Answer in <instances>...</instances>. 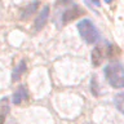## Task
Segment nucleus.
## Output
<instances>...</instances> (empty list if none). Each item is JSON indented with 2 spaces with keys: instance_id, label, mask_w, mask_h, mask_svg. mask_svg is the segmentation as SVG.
Wrapping results in <instances>:
<instances>
[{
  "instance_id": "obj_3",
  "label": "nucleus",
  "mask_w": 124,
  "mask_h": 124,
  "mask_svg": "<svg viewBox=\"0 0 124 124\" xmlns=\"http://www.w3.org/2000/svg\"><path fill=\"white\" fill-rule=\"evenodd\" d=\"M115 49H118L115 45L112 44H106L105 46H97V48L92 52V63L93 66H100L105 58H112L114 56H118V52H114Z\"/></svg>"
},
{
  "instance_id": "obj_13",
  "label": "nucleus",
  "mask_w": 124,
  "mask_h": 124,
  "mask_svg": "<svg viewBox=\"0 0 124 124\" xmlns=\"http://www.w3.org/2000/svg\"><path fill=\"white\" fill-rule=\"evenodd\" d=\"M105 1H106V3H108V4H110V3H112V1H114V0H105Z\"/></svg>"
},
{
  "instance_id": "obj_8",
  "label": "nucleus",
  "mask_w": 124,
  "mask_h": 124,
  "mask_svg": "<svg viewBox=\"0 0 124 124\" xmlns=\"http://www.w3.org/2000/svg\"><path fill=\"white\" fill-rule=\"evenodd\" d=\"M38 7H39V3H38V1H35V3H32V4H30L29 7H26L25 9H23L22 14H21V18H22V19H29L30 16L38 9Z\"/></svg>"
},
{
  "instance_id": "obj_12",
  "label": "nucleus",
  "mask_w": 124,
  "mask_h": 124,
  "mask_svg": "<svg viewBox=\"0 0 124 124\" xmlns=\"http://www.w3.org/2000/svg\"><path fill=\"white\" fill-rule=\"evenodd\" d=\"M91 3H93L94 5H97V7H100L101 5V3H100V0H89Z\"/></svg>"
},
{
  "instance_id": "obj_4",
  "label": "nucleus",
  "mask_w": 124,
  "mask_h": 124,
  "mask_svg": "<svg viewBox=\"0 0 124 124\" xmlns=\"http://www.w3.org/2000/svg\"><path fill=\"white\" fill-rule=\"evenodd\" d=\"M81 14H84V10L81 9L80 7L75 5V4H70V7L66 8V9L63 10V13H62L61 22H62V25H66V23L79 18Z\"/></svg>"
},
{
  "instance_id": "obj_10",
  "label": "nucleus",
  "mask_w": 124,
  "mask_h": 124,
  "mask_svg": "<svg viewBox=\"0 0 124 124\" xmlns=\"http://www.w3.org/2000/svg\"><path fill=\"white\" fill-rule=\"evenodd\" d=\"M114 103H115L116 108L124 115V92L123 93H118V94L115 96Z\"/></svg>"
},
{
  "instance_id": "obj_7",
  "label": "nucleus",
  "mask_w": 124,
  "mask_h": 124,
  "mask_svg": "<svg viewBox=\"0 0 124 124\" xmlns=\"http://www.w3.org/2000/svg\"><path fill=\"white\" fill-rule=\"evenodd\" d=\"M25 71H26V63H25V61H21L18 63L17 67L13 70V72H12V80H13V81L19 80Z\"/></svg>"
},
{
  "instance_id": "obj_11",
  "label": "nucleus",
  "mask_w": 124,
  "mask_h": 124,
  "mask_svg": "<svg viewBox=\"0 0 124 124\" xmlns=\"http://www.w3.org/2000/svg\"><path fill=\"white\" fill-rule=\"evenodd\" d=\"M92 92L97 96L98 94V91H97V83H96V79H92Z\"/></svg>"
},
{
  "instance_id": "obj_9",
  "label": "nucleus",
  "mask_w": 124,
  "mask_h": 124,
  "mask_svg": "<svg viewBox=\"0 0 124 124\" xmlns=\"http://www.w3.org/2000/svg\"><path fill=\"white\" fill-rule=\"evenodd\" d=\"M8 100L4 98L0 101V124H4V120H5V116H7V112L9 110L8 107Z\"/></svg>"
},
{
  "instance_id": "obj_5",
  "label": "nucleus",
  "mask_w": 124,
  "mask_h": 124,
  "mask_svg": "<svg viewBox=\"0 0 124 124\" xmlns=\"http://www.w3.org/2000/svg\"><path fill=\"white\" fill-rule=\"evenodd\" d=\"M29 101V91L25 85H21L13 94V103L14 105H21L23 102Z\"/></svg>"
},
{
  "instance_id": "obj_1",
  "label": "nucleus",
  "mask_w": 124,
  "mask_h": 124,
  "mask_svg": "<svg viewBox=\"0 0 124 124\" xmlns=\"http://www.w3.org/2000/svg\"><path fill=\"white\" fill-rule=\"evenodd\" d=\"M106 80L114 88H124V67L120 62H110L105 67Z\"/></svg>"
},
{
  "instance_id": "obj_6",
  "label": "nucleus",
  "mask_w": 124,
  "mask_h": 124,
  "mask_svg": "<svg viewBox=\"0 0 124 124\" xmlns=\"http://www.w3.org/2000/svg\"><path fill=\"white\" fill-rule=\"evenodd\" d=\"M49 17V7L46 5L43 8V10H41V13L39 14V17L36 18V21H35V30L39 31V30H41L43 27H44L45 25V22H46V19H48Z\"/></svg>"
},
{
  "instance_id": "obj_2",
  "label": "nucleus",
  "mask_w": 124,
  "mask_h": 124,
  "mask_svg": "<svg viewBox=\"0 0 124 124\" xmlns=\"http://www.w3.org/2000/svg\"><path fill=\"white\" fill-rule=\"evenodd\" d=\"M78 30H79L80 36L88 44H93L100 40V32L96 29V26L91 22V19H81L78 23Z\"/></svg>"
}]
</instances>
